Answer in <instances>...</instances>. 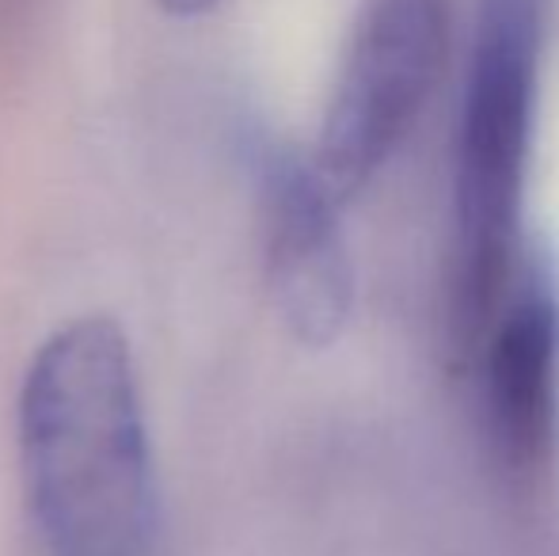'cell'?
<instances>
[{"label":"cell","instance_id":"5b68a950","mask_svg":"<svg viewBox=\"0 0 559 556\" xmlns=\"http://www.w3.org/2000/svg\"><path fill=\"white\" fill-rule=\"evenodd\" d=\"M343 202L305 153H278L263 171V260L274 309L305 347H332L354 312V260Z\"/></svg>","mask_w":559,"mask_h":556},{"label":"cell","instance_id":"8992f818","mask_svg":"<svg viewBox=\"0 0 559 556\" xmlns=\"http://www.w3.org/2000/svg\"><path fill=\"white\" fill-rule=\"evenodd\" d=\"M50 0H0V81L20 73Z\"/></svg>","mask_w":559,"mask_h":556},{"label":"cell","instance_id":"277c9868","mask_svg":"<svg viewBox=\"0 0 559 556\" xmlns=\"http://www.w3.org/2000/svg\"><path fill=\"white\" fill-rule=\"evenodd\" d=\"M476 347L499 453L518 469L545 465L559 438V271L545 245L522 240Z\"/></svg>","mask_w":559,"mask_h":556},{"label":"cell","instance_id":"6da1fadb","mask_svg":"<svg viewBox=\"0 0 559 556\" xmlns=\"http://www.w3.org/2000/svg\"><path fill=\"white\" fill-rule=\"evenodd\" d=\"M20 469L35 556H148L156 476L138 366L111 317L38 343L20 386Z\"/></svg>","mask_w":559,"mask_h":556},{"label":"cell","instance_id":"3957f363","mask_svg":"<svg viewBox=\"0 0 559 556\" xmlns=\"http://www.w3.org/2000/svg\"><path fill=\"white\" fill-rule=\"evenodd\" d=\"M449 0H366L309 156L317 179L350 206L427 111L449 66Z\"/></svg>","mask_w":559,"mask_h":556},{"label":"cell","instance_id":"7a4b0ae2","mask_svg":"<svg viewBox=\"0 0 559 556\" xmlns=\"http://www.w3.org/2000/svg\"><path fill=\"white\" fill-rule=\"evenodd\" d=\"M552 0H479L456 122V332L476 343L522 248L537 127L540 54Z\"/></svg>","mask_w":559,"mask_h":556},{"label":"cell","instance_id":"52a82bcc","mask_svg":"<svg viewBox=\"0 0 559 556\" xmlns=\"http://www.w3.org/2000/svg\"><path fill=\"white\" fill-rule=\"evenodd\" d=\"M156 4H160L168 15H179V20H194V15L214 12V8L225 4V0H156Z\"/></svg>","mask_w":559,"mask_h":556}]
</instances>
